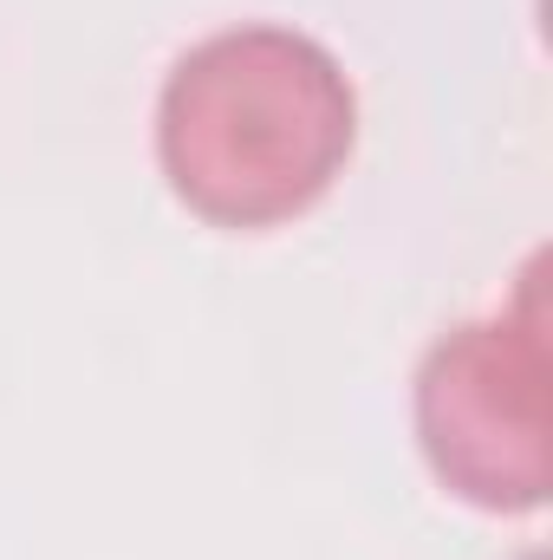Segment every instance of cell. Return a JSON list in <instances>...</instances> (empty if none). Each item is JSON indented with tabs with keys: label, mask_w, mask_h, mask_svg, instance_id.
<instances>
[{
	"label": "cell",
	"mask_w": 553,
	"mask_h": 560,
	"mask_svg": "<svg viewBox=\"0 0 553 560\" xmlns=\"http://www.w3.org/2000/svg\"><path fill=\"white\" fill-rule=\"evenodd\" d=\"M358 143L345 66L293 26H228L189 46L156 98V163L176 202L215 229L306 215Z\"/></svg>",
	"instance_id": "1"
},
{
	"label": "cell",
	"mask_w": 553,
	"mask_h": 560,
	"mask_svg": "<svg viewBox=\"0 0 553 560\" xmlns=\"http://www.w3.org/2000/svg\"><path fill=\"white\" fill-rule=\"evenodd\" d=\"M548 313L528 275L521 306L502 319L456 326L416 372V443L436 482L489 515H528L548 502Z\"/></svg>",
	"instance_id": "2"
}]
</instances>
